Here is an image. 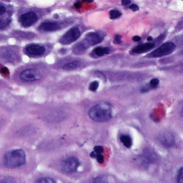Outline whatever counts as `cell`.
<instances>
[{"mask_svg": "<svg viewBox=\"0 0 183 183\" xmlns=\"http://www.w3.org/2000/svg\"><path fill=\"white\" fill-rule=\"evenodd\" d=\"M26 52L31 56H40L45 51V48L42 45L37 44H32L28 45L25 49Z\"/></svg>", "mask_w": 183, "mask_h": 183, "instance_id": "ba28073f", "label": "cell"}, {"mask_svg": "<svg viewBox=\"0 0 183 183\" xmlns=\"http://www.w3.org/2000/svg\"><path fill=\"white\" fill-rule=\"evenodd\" d=\"M114 42L115 44H117V45H120L122 43V40H121V36L117 35L115 36V40H114Z\"/></svg>", "mask_w": 183, "mask_h": 183, "instance_id": "4316f807", "label": "cell"}, {"mask_svg": "<svg viewBox=\"0 0 183 183\" xmlns=\"http://www.w3.org/2000/svg\"><path fill=\"white\" fill-rule=\"evenodd\" d=\"M94 150L97 153L100 154L103 153V151H104V148H103L102 146H95L94 148Z\"/></svg>", "mask_w": 183, "mask_h": 183, "instance_id": "cb8c5ba5", "label": "cell"}, {"mask_svg": "<svg viewBox=\"0 0 183 183\" xmlns=\"http://www.w3.org/2000/svg\"><path fill=\"white\" fill-rule=\"evenodd\" d=\"M153 40V38L152 37H150V36H149V37H148V41H152Z\"/></svg>", "mask_w": 183, "mask_h": 183, "instance_id": "d590c367", "label": "cell"}, {"mask_svg": "<svg viewBox=\"0 0 183 183\" xmlns=\"http://www.w3.org/2000/svg\"><path fill=\"white\" fill-rule=\"evenodd\" d=\"M5 12H6V8H5V7L3 4H0V15L3 14Z\"/></svg>", "mask_w": 183, "mask_h": 183, "instance_id": "f1b7e54d", "label": "cell"}, {"mask_svg": "<svg viewBox=\"0 0 183 183\" xmlns=\"http://www.w3.org/2000/svg\"><path fill=\"white\" fill-rule=\"evenodd\" d=\"M10 20L7 18H0V29H4L9 24Z\"/></svg>", "mask_w": 183, "mask_h": 183, "instance_id": "d6986e66", "label": "cell"}, {"mask_svg": "<svg viewBox=\"0 0 183 183\" xmlns=\"http://www.w3.org/2000/svg\"><path fill=\"white\" fill-rule=\"evenodd\" d=\"M38 17L36 13L30 12L22 14L19 17V22L23 27H30L37 21Z\"/></svg>", "mask_w": 183, "mask_h": 183, "instance_id": "8992f818", "label": "cell"}, {"mask_svg": "<svg viewBox=\"0 0 183 183\" xmlns=\"http://www.w3.org/2000/svg\"><path fill=\"white\" fill-rule=\"evenodd\" d=\"M121 12L117 11V10H115V9H112L111 10L110 12V18L112 19H117V18H119L120 17H121Z\"/></svg>", "mask_w": 183, "mask_h": 183, "instance_id": "ac0fdd59", "label": "cell"}, {"mask_svg": "<svg viewBox=\"0 0 183 183\" xmlns=\"http://www.w3.org/2000/svg\"><path fill=\"white\" fill-rule=\"evenodd\" d=\"M130 9L131 10H132V11H134V12H136V11H138L139 10V7L137 4H132L130 7Z\"/></svg>", "mask_w": 183, "mask_h": 183, "instance_id": "83f0119b", "label": "cell"}, {"mask_svg": "<svg viewBox=\"0 0 183 183\" xmlns=\"http://www.w3.org/2000/svg\"><path fill=\"white\" fill-rule=\"evenodd\" d=\"M159 79H156V78H154L153 79H151L150 82H149V84H150V86L153 87H157V85L159 84Z\"/></svg>", "mask_w": 183, "mask_h": 183, "instance_id": "603a6c76", "label": "cell"}, {"mask_svg": "<svg viewBox=\"0 0 183 183\" xmlns=\"http://www.w3.org/2000/svg\"><path fill=\"white\" fill-rule=\"evenodd\" d=\"M81 65L80 62L79 61H74L71 62H69L67 64H66L65 65H64L63 69L64 70H73V69H75L79 68Z\"/></svg>", "mask_w": 183, "mask_h": 183, "instance_id": "5bb4252c", "label": "cell"}, {"mask_svg": "<svg viewBox=\"0 0 183 183\" xmlns=\"http://www.w3.org/2000/svg\"><path fill=\"white\" fill-rule=\"evenodd\" d=\"M159 141L162 145L166 148H170L175 144V137L171 133L163 132L159 135Z\"/></svg>", "mask_w": 183, "mask_h": 183, "instance_id": "30bf717a", "label": "cell"}, {"mask_svg": "<svg viewBox=\"0 0 183 183\" xmlns=\"http://www.w3.org/2000/svg\"><path fill=\"white\" fill-rule=\"evenodd\" d=\"M89 47V45L85 42V41L84 42H79L74 46V52L76 54H81L83 53L84 51H85L87 47Z\"/></svg>", "mask_w": 183, "mask_h": 183, "instance_id": "4fadbf2b", "label": "cell"}, {"mask_svg": "<svg viewBox=\"0 0 183 183\" xmlns=\"http://www.w3.org/2000/svg\"><path fill=\"white\" fill-rule=\"evenodd\" d=\"M88 115L89 117L95 122H107L112 117V106L107 102L99 103L89 110Z\"/></svg>", "mask_w": 183, "mask_h": 183, "instance_id": "6da1fadb", "label": "cell"}, {"mask_svg": "<svg viewBox=\"0 0 183 183\" xmlns=\"http://www.w3.org/2000/svg\"><path fill=\"white\" fill-rule=\"evenodd\" d=\"M26 161V154L22 149H18L10 151L5 154V164L9 168H15L23 165Z\"/></svg>", "mask_w": 183, "mask_h": 183, "instance_id": "7a4b0ae2", "label": "cell"}, {"mask_svg": "<svg viewBox=\"0 0 183 183\" xmlns=\"http://www.w3.org/2000/svg\"><path fill=\"white\" fill-rule=\"evenodd\" d=\"M97 154L98 153H97L96 152L94 151V152H92L91 154H90V156H91V158H96Z\"/></svg>", "mask_w": 183, "mask_h": 183, "instance_id": "d6a6232c", "label": "cell"}, {"mask_svg": "<svg viewBox=\"0 0 183 183\" xmlns=\"http://www.w3.org/2000/svg\"><path fill=\"white\" fill-rule=\"evenodd\" d=\"M143 159L145 162H153L155 159L154 154H152L150 151H145L143 154Z\"/></svg>", "mask_w": 183, "mask_h": 183, "instance_id": "e0dca14e", "label": "cell"}, {"mask_svg": "<svg viewBox=\"0 0 183 183\" xmlns=\"http://www.w3.org/2000/svg\"><path fill=\"white\" fill-rule=\"evenodd\" d=\"M182 112H183V109H182Z\"/></svg>", "mask_w": 183, "mask_h": 183, "instance_id": "8d00e7d4", "label": "cell"}, {"mask_svg": "<svg viewBox=\"0 0 183 183\" xmlns=\"http://www.w3.org/2000/svg\"><path fill=\"white\" fill-rule=\"evenodd\" d=\"M154 44L153 43L143 44V45H138L135 48H133L132 51H133L134 53H136V54H142V53L145 52V51H149L153 48H154Z\"/></svg>", "mask_w": 183, "mask_h": 183, "instance_id": "7c38bea8", "label": "cell"}, {"mask_svg": "<svg viewBox=\"0 0 183 183\" xmlns=\"http://www.w3.org/2000/svg\"><path fill=\"white\" fill-rule=\"evenodd\" d=\"M20 79L25 82L37 81L41 79L40 73L35 69H26L19 75Z\"/></svg>", "mask_w": 183, "mask_h": 183, "instance_id": "52a82bcc", "label": "cell"}, {"mask_svg": "<svg viewBox=\"0 0 183 183\" xmlns=\"http://www.w3.org/2000/svg\"><path fill=\"white\" fill-rule=\"evenodd\" d=\"M93 52L94 55L97 57H102L105 55H107V54L110 52V50L109 48L107 47H98L94 49L93 50Z\"/></svg>", "mask_w": 183, "mask_h": 183, "instance_id": "9a60e30c", "label": "cell"}, {"mask_svg": "<svg viewBox=\"0 0 183 183\" xmlns=\"http://www.w3.org/2000/svg\"><path fill=\"white\" fill-rule=\"evenodd\" d=\"M81 35L80 30L78 27H73L67 31L60 40V43L63 45H69L78 40Z\"/></svg>", "mask_w": 183, "mask_h": 183, "instance_id": "277c9868", "label": "cell"}, {"mask_svg": "<svg viewBox=\"0 0 183 183\" xmlns=\"http://www.w3.org/2000/svg\"><path fill=\"white\" fill-rule=\"evenodd\" d=\"M84 2H89V3H91V2H93V0H84Z\"/></svg>", "mask_w": 183, "mask_h": 183, "instance_id": "e575fe53", "label": "cell"}, {"mask_svg": "<svg viewBox=\"0 0 183 183\" xmlns=\"http://www.w3.org/2000/svg\"><path fill=\"white\" fill-rule=\"evenodd\" d=\"M151 88H153V87L150 86V84H148V85L143 86V87H142L140 90H141L142 92H148Z\"/></svg>", "mask_w": 183, "mask_h": 183, "instance_id": "484cf974", "label": "cell"}, {"mask_svg": "<svg viewBox=\"0 0 183 183\" xmlns=\"http://www.w3.org/2000/svg\"><path fill=\"white\" fill-rule=\"evenodd\" d=\"M103 38H104L103 36L99 33L91 32L86 35L84 41L88 45H95L101 42L103 40Z\"/></svg>", "mask_w": 183, "mask_h": 183, "instance_id": "9c48e42d", "label": "cell"}, {"mask_svg": "<svg viewBox=\"0 0 183 183\" xmlns=\"http://www.w3.org/2000/svg\"><path fill=\"white\" fill-rule=\"evenodd\" d=\"M96 159H97V161L99 162V163H102L103 162H104V157H103L102 154H97V155L96 157Z\"/></svg>", "mask_w": 183, "mask_h": 183, "instance_id": "d4e9b609", "label": "cell"}, {"mask_svg": "<svg viewBox=\"0 0 183 183\" xmlns=\"http://www.w3.org/2000/svg\"><path fill=\"white\" fill-rule=\"evenodd\" d=\"M175 47L176 46L173 42L164 43L163 45L159 46L158 48L149 54V56L152 57H160L168 55L175 50Z\"/></svg>", "mask_w": 183, "mask_h": 183, "instance_id": "3957f363", "label": "cell"}, {"mask_svg": "<svg viewBox=\"0 0 183 183\" xmlns=\"http://www.w3.org/2000/svg\"><path fill=\"white\" fill-rule=\"evenodd\" d=\"M79 166V159L74 157H72L66 159L62 163V170L68 173H72L77 170Z\"/></svg>", "mask_w": 183, "mask_h": 183, "instance_id": "5b68a950", "label": "cell"}, {"mask_svg": "<svg viewBox=\"0 0 183 183\" xmlns=\"http://www.w3.org/2000/svg\"><path fill=\"white\" fill-rule=\"evenodd\" d=\"M131 2V0H122V4L123 6H127V5L130 4Z\"/></svg>", "mask_w": 183, "mask_h": 183, "instance_id": "f546056e", "label": "cell"}, {"mask_svg": "<svg viewBox=\"0 0 183 183\" xmlns=\"http://www.w3.org/2000/svg\"><path fill=\"white\" fill-rule=\"evenodd\" d=\"M132 40L133 41H135V42H140V41H141V37H139V36H135V37L132 38Z\"/></svg>", "mask_w": 183, "mask_h": 183, "instance_id": "1f68e13d", "label": "cell"}, {"mask_svg": "<svg viewBox=\"0 0 183 183\" xmlns=\"http://www.w3.org/2000/svg\"><path fill=\"white\" fill-rule=\"evenodd\" d=\"M177 182L179 183H183V167L180 168L177 176Z\"/></svg>", "mask_w": 183, "mask_h": 183, "instance_id": "7402d4cb", "label": "cell"}, {"mask_svg": "<svg viewBox=\"0 0 183 183\" xmlns=\"http://www.w3.org/2000/svg\"><path fill=\"white\" fill-rule=\"evenodd\" d=\"M61 27L60 24L57 22H43L40 27L39 29L45 31V32H53V31H56L60 30Z\"/></svg>", "mask_w": 183, "mask_h": 183, "instance_id": "8fae6325", "label": "cell"}, {"mask_svg": "<svg viewBox=\"0 0 183 183\" xmlns=\"http://www.w3.org/2000/svg\"><path fill=\"white\" fill-rule=\"evenodd\" d=\"M15 182V180L12 178H10V177L7 179H5L4 180H2L1 181V182Z\"/></svg>", "mask_w": 183, "mask_h": 183, "instance_id": "4dcf8cb0", "label": "cell"}, {"mask_svg": "<svg viewBox=\"0 0 183 183\" xmlns=\"http://www.w3.org/2000/svg\"><path fill=\"white\" fill-rule=\"evenodd\" d=\"M37 182L41 183H55L56 181L55 180L50 178V177H42V178L39 179L37 180Z\"/></svg>", "mask_w": 183, "mask_h": 183, "instance_id": "ffe728a7", "label": "cell"}, {"mask_svg": "<svg viewBox=\"0 0 183 183\" xmlns=\"http://www.w3.org/2000/svg\"><path fill=\"white\" fill-rule=\"evenodd\" d=\"M120 140L123 143V145H125L127 148H130L131 146H132V139L129 135H123L120 136Z\"/></svg>", "mask_w": 183, "mask_h": 183, "instance_id": "2e32d148", "label": "cell"}, {"mask_svg": "<svg viewBox=\"0 0 183 183\" xmlns=\"http://www.w3.org/2000/svg\"><path fill=\"white\" fill-rule=\"evenodd\" d=\"M74 7H75L76 9H79L81 7V4L79 3V2H77V3L74 4Z\"/></svg>", "mask_w": 183, "mask_h": 183, "instance_id": "836d02e7", "label": "cell"}, {"mask_svg": "<svg viewBox=\"0 0 183 183\" xmlns=\"http://www.w3.org/2000/svg\"><path fill=\"white\" fill-rule=\"evenodd\" d=\"M98 87H99V82H98L97 81H94L89 84V89L90 91L95 92L97 89Z\"/></svg>", "mask_w": 183, "mask_h": 183, "instance_id": "44dd1931", "label": "cell"}]
</instances>
